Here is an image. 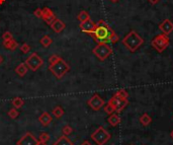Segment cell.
<instances>
[{
    "label": "cell",
    "mask_w": 173,
    "mask_h": 145,
    "mask_svg": "<svg viewBox=\"0 0 173 145\" xmlns=\"http://www.w3.org/2000/svg\"><path fill=\"white\" fill-rule=\"evenodd\" d=\"M90 36L95 40V42L99 43H112L116 44L120 41V37L116 34V32L110 27L104 20H99L96 23L95 30H93Z\"/></svg>",
    "instance_id": "obj_1"
},
{
    "label": "cell",
    "mask_w": 173,
    "mask_h": 145,
    "mask_svg": "<svg viewBox=\"0 0 173 145\" xmlns=\"http://www.w3.org/2000/svg\"><path fill=\"white\" fill-rule=\"evenodd\" d=\"M122 42H123V45L127 48L128 50L130 52H132V53H134V52H136L142 45H143L144 40L138 34L137 32L131 30V32L124 38Z\"/></svg>",
    "instance_id": "obj_2"
},
{
    "label": "cell",
    "mask_w": 173,
    "mask_h": 145,
    "mask_svg": "<svg viewBox=\"0 0 173 145\" xmlns=\"http://www.w3.org/2000/svg\"><path fill=\"white\" fill-rule=\"evenodd\" d=\"M49 70L53 73V75L57 79H61L64 77L65 74L70 71V66H69L68 63L64 59L60 58L56 63H54L53 65H50Z\"/></svg>",
    "instance_id": "obj_3"
},
{
    "label": "cell",
    "mask_w": 173,
    "mask_h": 145,
    "mask_svg": "<svg viewBox=\"0 0 173 145\" xmlns=\"http://www.w3.org/2000/svg\"><path fill=\"white\" fill-rule=\"evenodd\" d=\"M92 53L95 55V57L100 61H104L112 54V49L108 44L106 43H99L93 48Z\"/></svg>",
    "instance_id": "obj_4"
},
{
    "label": "cell",
    "mask_w": 173,
    "mask_h": 145,
    "mask_svg": "<svg viewBox=\"0 0 173 145\" xmlns=\"http://www.w3.org/2000/svg\"><path fill=\"white\" fill-rule=\"evenodd\" d=\"M169 44H170V39H169L168 34H158V36H156L152 40L151 46L153 47L158 53H162V52H164L167 49Z\"/></svg>",
    "instance_id": "obj_5"
},
{
    "label": "cell",
    "mask_w": 173,
    "mask_h": 145,
    "mask_svg": "<svg viewBox=\"0 0 173 145\" xmlns=\"http://www.w3.org/2000/svg\"><path fill=\"white\" fill-rule=\"evenodd\" d=\"M90 137L97 145H104L105 143H107V141L110 139L112 135H110L109 132H107L102 126H100L91 134Z\"/></svg>",
    "instance_id": "obj_6"
},
{
    "label": "cell",
    "mask_w": 173,
    "mask_h": 145,
    "mask_svg": "<svg viewBox=\"0 0 173 145\" xmlns=\"http://www.w3.org/2000/svg\"><path fill=\"white\" fill-rule=\"evenodd\" d=\"M25 63L27 66V68L30 69L32 71H37L44 65V60L37 53H33L26 58Z\"/></svg>",
    "instance_id": "obj_7"
},
{
    "label": "cell",
    "mask_w": 173,
    "mask_h": 145,
    "mask_svg": "<svg viewBox=\"0 0 173 145\" xmlns=\"http://www.w3.org/2000/svg\"><path fill=\"white\" fill-rule=\"evenodd\" d=\"M108 103L113 107L115 112H116V113H120L128 105H129V101H128V99L120 98V96H119L116 94L112 99H109Z\"/></svg>",
    "instance_id": "obj_8"
},
{
    "label": "cell",
    "mask_w": 173,
    "mask_h": 145,
    "mask_svg": "<svg viewBox=\"0 0 173 145\" xmlns=\"http://www.w3.org/2000/svg\"><path fill=\"white\" fill-rule=\"evenodd\" d=\"M87 105L90 107L93 111H99L102 107H104L105 102L99 95L95 94L87 101Z\"/></svg>",
    "instance_id": "obj_9"
},
{
    "label": "cell",
    "mask_w": 173,
    "mask_h": 145,
    "mask_svg": "<svg viewBox=\"0 0 173 145\" xmlns=\"http://www.w3.org/2000/svg\"><path fill=\"white\" fill-rule=\"evenodd\" d=\"M39 140L32 133L27 132L16 142V145H37Z\"/></svg>",
    "instance_id": "obj_10"
},
{
    "label": "cell",
    "mask_w": 173,
    "mask_h": 145,
    "mask_svg": "<svg viewBox=\"0 0 173 145\" xmlns=\"http://www.w3.org/2000/svg\"><path fill=\"white\" fill-rule=\"evenodd\" d=\"M79 27H80V30L83 33H86V34H89L95 30L96 23L93 22L91 19H88V20H85V22H80Z\"/></svg>",
    "instance_id": "obj_11"
},
{
    "label": "cell",
    "mask_w": 173,
    "mask_h": 145,
    "mask_svg": "<svg viewBox=\"0 0 173 145\" xmlns=\"http://www.w3.org/2000/svg\"><path fill=\"white\" fill-rule=\"evenodd\" d=\"M159 30L165 34H169L173 32V22L170 19H165L159 25Z\"/></svg>",
    "instance_id": "obj_12"
},
{
    "label": "cell",
    "mask_w": 173,
    "mask_h": 145,
    "mask_svg": "<svg viewBox=\"0 0 173 145\" xmlns=\"http://www.w3.org/2000/svg\"><path fill=\"white\" fill-rule=\"evenodd\" d=\"M52 121H53V119H52V116L50 115L49 113L45 112L43 113L39 117V122L43 125L44 127H48L50 125V124L52 123Z\"/></svg>",
    "instance_id": "obj_13"
},
{
    "label": "cell",
    "mask_w": 173,
    "mask_h": 145,
    "mask_svg": "<svg viewBox=\"0 0 173 145\" xmlns=\"http://www.w3.org/2000/svg\"><path fill=\"white\" fill-rule=\"evenodd\" d=\"M51 27H52V30H54L55 33H61L62 30H65V27H66V25H65V22H62L61 19H56L55 22L52 23L51 25Z\"/></svg>",
    "instance_id": "obj_14"
},
{
    "label": "cell",
    "mask_w": 173,
    "mask_h": 145,
    "mask_svg": "<svg viewBox=\"0 0 173 145\" xmlns=\"http://www.w3.org/2000/svg\"><path fill=\"white\" fill-rule=\"evenodd\" d=\"M107 122L109 123L110 126L116 127L120 123V118L117 114H112V115H109L108 119H107Z\"/></svg>",
    "instance_id": "obj_15"
},
{
    "label": "cell",
    "mask_w": 173,
    "mask_h": 145,
    "mask_svg": "<svg viewBox=\"0 0 173 145\" xmlns=\"http://www.w3.org/2000/svg\"><path fill=\"white\" fill-rule=\"evenodd\" d=\"M27 70H29V68H27L26 63H20L18 66L15 68V73L18 74L20 77H23V76H26V74L27 73Z\"/></svg>",
    "instance_id": "obj_16"
},
{
    "label": "cell",
    "mask_w": 173,
    "mask_h": 145,
    "mask_svg": "<svg viewBox=\"0 0 173 145\" xmlns=\"http://www.w3.org/2000/svg\"><path fill=\"white\" fill-rule=\"evenodd\" d=\"M3 46L10 51H14L16 48L18 47V43H17L15 40L11 39L9 41H3Z\"/></svg>",
    "instance_id": "obj_17"
},
{
    "label": "cell",
    "mask_w": 173,
    "mask_h": 145,
    "mask_svg": "<svg viewBox=\"0 0 173 145\" xmlns=\"http://www.w3.org/2000/svg\"><path fill=\"white\" fill-rule=\"evenodd\" d=\"M53 145H73V142L69 139L68 136L62 135L61 137H59V139Z\"/></svg>",
    "instance_id": "obj_18"
},
{
    "label": "cell",
    "mask_w": 173,
    "mask_h": 145,
    "mask_svg": "<svg viewBox=\"0 0 173 145\" xmlns=\"http://www.w3.org/2000/svg\"><path fill=\"white\" fill-rule=\"evenodd\" d=\"M151 122H152V118L147 113L143 114V115L140 117V123L143 126H149L151 124Z\"/></svg>",
    "instance_id": "obj_19"
},
{
    "label": "cell",
    "mask_w": 173,
    "mask_h": 145,
    "mask_svg": "<svg viewBox=\"0 0 173 145\" xmlns=\"http://www.w3.org/2000/svg\"><path fill=\"white\" fill-rule=\"evenodd\" d=\"M52 114L55 116V118H57V119H60L63 117L64 115V110L61 108L60 106H57V107H55V108L53 109V111H52Z\"/></svg>",
    "instance_id": "obj_20"
},
{
    "label": "cell",
    "mask_w": 173,
    "mask_h": 145,
    "mask_svg": "<svg viewBox=\"0 0 173 145\" xmlns=\"http://www.w3.org/2000/svg\"><path fill=\"white\" fill-rule=\"evenodd\" d=\"M12 106H13V108H15V109H20V108H22V106L25 105V102H23V99L22 98H14L12 99Z\"/></svg>",
    "instance_id": "obj_21"
},
{
    "label": "cell",
    "mask_w": 173,
    "mask_h": 145,
    "mask_svg": "<svg viewBox=\"0 0 173 145\" xmlns=\"http://www.w3.org/2000/svg\"><path fill=\"white\" fill-rule=\"evenodd\" d=\"M40 43H41V45L43 47L48 48L49 46H51L52 43H53V40H52L49 36H44V37L40 40Z\"/></svg>",
    "instance_id": "obj_22"
},
{
    "label": "cell",
    "mask_w": 173,
    "mask_h": 145,
    "mask_svg": "<svg viewBox=\"0 0 173 145\" xmlns=\"http://www.w3.org/2000/svg\"><path fill=\"white\" fill-rule=\"evenodd\" d=\"M77 18H78V20L80 22H85V20L90 19V15H89V13L87 11H85V10H82V11L79 12Z\"/></svg>",
    "instance_id": "obj_23"
},
{
    "label": "cell",
    "mask_w": 173,
    "mask_h": 145,
    "mask_svg": "<svg viewBox=\"0 0 173 145\" xmlns=\"http://www.w3.org/2000/svg\"><path fill=\"white\" fill-rule=\"evenodd\" d=\"M52 14H54V12L52 11V10L49 8V7H44L41 9V18H46V17L50 16Z\"/></svg>",
    "instance_id": "obj_24"
},
{
    "label": "cell",
    "mask_w": 173,
    "mask_h": 145,
    "mask_svg": "<svg viewBox=\"0 0 173 145\" xmlns=\"http://www.w3.org/2000/svg\"><path fill=\"white\" fill-rule=\"evenodd\" d=\"M7 114H8V116H9L11 119H16L17 117L19 116V113H18V111H17V109H15V108L9 110Z\"/></svg>",
    "instance_id": "obj_25"
},
{
    "label": "cell",
    "mask_w": 173,
    "mask_h": 145,
    "mask_svg": "<svg viewBox=\"0 0 173 145\" xmlns=\"http://www.w3.org/2000/svg\"><path fill=\"white\" fill-rule=\"evenodd\" d=\"M50 140V135L46 132H43L40 134V137H39V141H41V142H48V141Z\"/></svg>",
    "instance_id": "obj_26"
},
{
    "label": "cell",
    "mask_w": 173,
    "mask_h": 145,
    "mask_svg": "<svg viewBox=\"0 0 173 145\" xmlns=\"http://www.w3.org/2000/svg\"><path fill=\"white\" fill-rule=\"evenodd\" d=\"M72 132H73V129H72V127H70L69 125H66L63 127V129H62V133H63V135H70V134H72Z\"/></svg>",
    "instance_id": "obj_27"
},
{
    "label": "cell",
    "mask_w": 173,
    "mask_h": 145,
    "mask_svg": "<svg viewBox=\"0 0 173 145\" xmlns=\"http://www.w3.org/2000/svg\"><path fill=\"white\" fill-rule=\"evenodd\" d=\"M56 19H57V17H56V15H55V14H52V15H50V16L46 17V18H44L45 22H46L47 25H49V26H51L52 23H53Z\"/></svg>",
    "instance_id": "obj_28"
},
{
    "label": "cell",
    "mask_w": 173,
    "mask_h": 145,
    "mask_svg": "<svg viewBox=\"0 0 173 145\" xmlns=\"http://www.w3.org/2000/svg\"><path fill=\"white\" fill-rule=\"evenodd\" d=\"M104 112L106 114H108V115H112V114H113V112H115V109H113V107L110 105L109 103H107L104 106Z\"/></svg>",
    "instance_id": "obj_29"
},
{
    "label": "cell",
    "mask_w": 173,
    "mask_h": 145,
    "mask_svg": "<svg viewBox=\"0 0 173 145\" xmlns=\"http://www.w3.org/2000/svg\"><path fill=\"white\" fill-rule=\"evenodd\" d=\"M116 95H117L120 98H124V99H128L129 98V94H128V91L126 89H120V91H117L116 92Z\"/></svg>",
    "instance_id": "obj_30"
},
{
    "label": "cell",
    "mask_w": 173,
    "mask_h": 145,
    "mask_svg": "<svg viewBox=\"0 0 173 145\" xmlns=\"http://www.w3.org/2000/svg\"><path fill=\"white\" fill-rule=\"evenodd\" d=\"M30 49H32V48H30L29 45H27V44H22V46H20V51L25 54L29 53V52L30 51Z\"/></svg>",
    "instance_id": "obj_31"
},
{
    "label": "cell",
    "mask_w": 173,
    "mask_h": 145,
    "mask_svg": "<svg viewBox=\"0 0 173 145\" xmlns=\"http://www.w3.org/2000/svg\"><path fill=\"white\" fill-rule=\"evenodd\" d=\"M60 56H58V55H52V56H50V58H49V64L50 65H53L54 63H56V62L60 59Z\"/></svg>",
    "instance_id": "obj_32"
},
{
    "label": "cell",
    "mask_w": 173,
    "mask_h": 145,
    "mask_svg": "<svg viewBox=\"0 0 173 145\" xmlns=\"http://www.w3.org/2000/svg\"><path fill=\"white\" fill-rule=\"evenodd\" d=\"M2 39H3V41H9V40H11L12 39V34L10 33V32H5L4 34H3Z\"/></svg>",
    "instance_id": "obj_33"
},
{
    "label": "cell",
    "mask_w": 173,
    "mask_h": 145,
    "mask_svg": "<svg viewBox=\"0 0 173 145\" xmlns=\"http://www.w3.org/2000/svg\"><path fill=\"white\" fill-rule=\"evenodd\" d=\"M33 14H34V16H37V18H41V8H37L36 10H34Z\"/></svg>",
    "instance_id": "obj_34"
},
{
    "label": "cell",
    "mask_w": 173,
    "mask_h": 145,
    "mask_svg": "<svg viewBox=\"0 0 173 145\" xmlns=\"http://www.w3.org/2000/svg\"><path fill=\"white\" fill-rule=\"evenodd\" d=\"M148 1L150 2L152 5H155V4H157V3L160 1V0H148Z\"/></svg>",
    "instance_id": "obj_35"
},
{
    "label": "cell",
    "mask_w": 173,
    "mask_h": 145,
    "mask_svg": "<svg viewBox=\"0 0 173 145\" xmlns=\"http://www.w3.org/2000/svg\"><path fill=\"white\" fill-rule=\"evenodd\" d=\"M81 145H91V143L90 142H89V141H87V140H85L84 141V142H83Z\"/></svg>",
    "instance_id": "obj_36"
},
{
    "label": "cell",
    "mask_w": 173,
    "mask_h": 145,
    "mask_svg": "<svg viewBox=\"0 0 173 145\" xmlns=\"http://www.w3.org/2000/svg\"><path fill=\"white\" fill-rule=\"evenodd\" d=\"M37 145H47V143L46 142H41V141H39Z\"/></svg>",
    "instance_id": "obj_37"
},
{
    "label": "cell",
    "mask_w": 173,
    "mask_h": 145,
    "mask_svg": "<svg viewBox=\"0 0 173 145\" xmlns=\"http://www.w3.org/2000/svg\"><path fill=\"white\" fill-rule=\"evenodd\" d=\"M3 63V57L1 56V55H0V65H1Z\"/></svg>",
    "instance_id": "obj_38"
},
{
    "label": "cell",
    "mask_w": 173,
    "mask_h": 145,
    "mask_svg": "<svg viewBox=\"0 0 173 145\" xmlns=\"http://www.w3.org/2000/svg\"><path fill=\"white\" fill-rule=\"evenodd\" d=\"M4 2H5V0H0V5H2Z\"/></svg>",
    "instance_id": "obj_39"
},
{
    "label": "cell",
    "mask_w": 173,
    "mask_h": 145,
    "mask_svg": "<svg viewBox=\"0 0 173 145\" xmlns=\"http://www.w3.org/2000/svg\"><path fill=\"white\" fill-rule=\"evenodd\" d=\"M170 137L172 138V139H173V130L171 131V132H170Z\"/></svg>",
    "instance_id": "obj_40"
},
{
    "label": "cell",
    "mask_w": 173,
    "mask_h": 145,
    "mask_svg": "<svg viewBox=\"0 0 173 145\" xmlns=\"http://www.w3.org/2000/svg\"><path fill=\"white\" fill-rule=\"evenodd\" d=\"M110 1H112V2H117L119 0H110Z\"/></svg>",
    "instance_id": "obj_41"
}]
</instances>
